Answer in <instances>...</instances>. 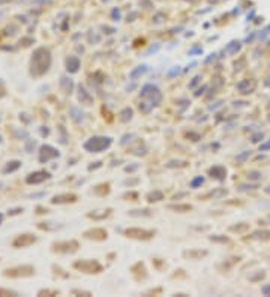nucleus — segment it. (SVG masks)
Returning <instances> with one entry per match:
<instances>
[{"label":"nucleus","mask_w":270,"mask_h":297,"mask_svg":"<svg viewBox=\"0 0 270 297\" xmlns=\"http://www.w3.org/2000/svg\"><path fill=\"white\" fill-rule=\"evenodd\" d=\"M266 192H267V194H270V186L267 188V189H266Z\"/></svg>","instance_id":"c85d7f7f"},{"label":"nucleus","mask_w":270,"mask_h":297,"mask_svg":"<svg viewBox=\"0 0 270 297\" xmlns=\"http://www.w3.org/2000/svg\"><path fill=\"white\" fill-rule=\"evenodd\" d=\"M269 120H270V116H269Z\"/></svg>","instance_id":"2f4dec72"},{"label":"nucleus","mask_w":270,"mask_h":297,"mask_svg":"<svg viewBox=\"0 0 270 297\" xmlns=\"http://www.w3.org/2000/svg\"><path fill=\"white\" fill-rule=\"evenodd\" d=\"M111 144V138L108 137H95L90 138L87 143H84V148L87 152H101Z\"/></svg>","instance_id":"f03ea898"},{"label":"nucleus","mask_w":270,"mask_h":297,"mask_svg":"<svg viewBox=\"0 0 270 297\" xmlns=\"http://www.w3.org/2000/svg\"><path fill=\"white\" fill-rule=\"evenodd\" d=\"M78 248V243L75 240H71V242H59L53 245V251L56 252H72Z\"/></svg>","instance_id":"0eeeda50"},{"label":"nucleus","mask_w":270,"mask_h":297,"mask_svg":"<svg viewBox=\"0 0 270 297\" xmlns=\"http://www.w3.org/2000/svg\"><path fill=\"white\" fill-rule=\"evenodd\" d=\"M77 200V195L74 194H62V195H54L51 198L53 204H62V203H72Z\"/></svg>","instance_id":"9d476101"},{"label":"nucleus","mask_w":270,"mask_h":297,"mask_svg":"<svg viewBox=\"0 0 270 297\" xmlns=\"http://www.w3.org/2000/svg\"><path fill=\"white\" fill-rule=\"evenodd\" d=\"M254 87H255V83L252 80H243L237 84V89L240 93H251L254 90Z\"/></svg>","instance_id":"9b49d317"},{"label":"nucleus","mask_w":270,"mask_h":297,"mask_svg":"<svg viewBox=\"0 0 270 297\" xmlns=\"http://www.w3.org/2000/svg\"><path fill=\"white\" fill-rule=\"evenodd\" d=\"M35 273V267L32 266H17V267H11L6 269L3 275L8 278H24V276H32Z\"/></svg>","instance_id":"20e7f679"},{"label":"nucleus","mask_w":270,"mask_h":297,"mask_svg":"<svg viewBox=\"0 0 270 297\" xmlns=\"http://www.w3.org/2000/svg\"><path fill=\"white\" fill-rule=\"evenodd\" d=\"M59 152H57L54 147L45 144V146H41L39 148V161L41 162H48V161L54 159V158H59Z\"/></svg>","instance_id":"39448f33"},{"label":"nucleus","mask_w":270,"mask_h":297,"mask_svg":"<svg viewBox=\"0 0 270 297\" xmlns=\"http://www.w3.org/2000/svg\"><path fill=\"white\" fill-rule=\"evenodd\" d=\"M80 68V60L78 57H74V56H71V57H68L66 60V69L69 72H77Z\"/></svg>","instance_id":"ddd939ff"},{"label":"nucleus","mask_w":270,"mask_h":297,"mask_svg":"<svg viewBox=\"0 0 270 297\" xmlns=\"http://www.w3.org/2000/svg\"><path fill=\"white\" fill-rule=\"evenodd\" d=\"M20 212H22V209H12V210H9V215H17Z\"/></svg>","instance_id":"bb28decb"},{"label":"nucleus","mask_w":270,"mask_h":297,"mask_svg":"<svg viewBox=\"0 0 270 297\" xmlns=\"http://www.w3.org/2000/svg\"><path fill=\"white\" fill-rule=\"evenodd\" d=\"M261 291H263V294H264V296H270V284H267V285L263 287V288H261Z\"/></svg>","instance_id":"4be33fe9"},{"label":"nucleus","mask_w":270,"mask_h":297,"mask_svg":"<svg viewBox=\"0 0 270 297\" xmlns=\"http://www.w3.org/2000/svg\"><path fill=\"white\" fill-rule=\"evenodd\" d=\"M20 167H21V162H20V161H11V162H8V164H6V167L2 170V173H3V174L14 173L15 170H18Z\"/></svg>","instance_id":"4468645a"},{"label":"nucleus","mask_w":270,"mask_h":297,"mask_svg":"<svg viewBox=\"0 0 270 297\" xmlns=\"http://www.w3.org/2000/svg\"><path fill=\"white\" fill-rule=\"evenodd\" d=\"M0 296H18L15 291L12 290H6V288H0Z\"/></svg>","instance_id":"6ab92c4d"},{"label":"nucleus","mask_w":270,"mask_h":297,"mask_svg":"<svg viewBox=\"0 0 270 297\" xmlns=\"http://www.w3.org/2000/svg\"><path fill=\"white\" fill-rule=\"evenodd\" d=\"M251 156V152H245V153H242L240 156H237V161H245L246 158Z\"/></svg>","instance_id":"5701e85b"},{"label":"nucleus","mask_w":270,"mask_h":297,"mask_svg":"<svg viewBox=\"0 0 270 297\" xmlns=\"http://www.w3.org/2000/svg\"><path fill=\"white\" fill-rule=\"evenodd\" d=\"M210 173L213 174L215 177H218V179H224V176H225V170L224 168H221V167H215V168H212Z\"/></svg>","instance_id":"2eb2a0df"},{"label":"nucleus","mask_w":270,"mask_h":297,"mask_svg":"<svg viewBox=\"0 0 270 297\" xmlns=\"http://www.w3.org/2000/svg\"><path fill=\"white\" fill-rule=\"evenodd\" d=\"M77 269H81L83 272L86 273H98L101 272V266L98 263H93V261H81V263H75Z\"/></svg>","instance_id":"1a4fd4ad"},{"label":"nucleus","mask_w":270,"mask_h":297,"mask_svg":"<svg viewBox=\"0 0 270 297\" xmlns=\"http://www.w3.org/2000/svg\"><path fill=\"white\" fill-rule=\"evenodd\" d=\"M146 71H147V66H140L138 69H135V71H132V72H131V78H132V80H135V78H137L140 74H144Z\"/></svg>","instance_id":"f3484780"},{"label":"nucleus","mask_w":270,"mask_h":297,"mask_svg":"<svg viewBox=\"0 0 270 297\" xmlns=\"http://www.w3.org/2000/svg\"><path fill=\"white\" fill-rule=\"evenodd\" d=\"M51 65V53L48 48L39 47L36 48L32 54V60H30V75L33 77H41L50 69Z\"/></svg>","instance_id":"f257e3e1"},{"label":"nucleus","mask_w":270,"mask_h":297,"mask_svg":"<svg viewBox=\"0 0 270 297\" xmlns=\"http://www.w3.org/2000/svg\"><path fill=\"white\" fill-rule=\"evenodd\" d=\"M2 219H3V215H0V222H2Z\"/></svg>","instance_id":"c756f323"},{"label":"nucleus","mask_w":270,"mask_h":297,"mask_svg":"<svg viewBox=\"0 0 270 297\" xmlns=\"http://www.w3.org/2000/svg\"><path fill=\"white\" fill-rule=\"evenodd\" d=\"M0 141H2V135H0Z\"/></svg>","instance_id":"7c9ffc66"},{"label":"nucleus","mask_w":270,"mask_h":297,"mask_svg":"<svg viewBox=\"0 0 270 297\" xmlns=\"http://www.w3.org/2000/svg\"><path fill=\"white\" fill-rule=\"evenodd\" d=\"M50 173L48 171H36V173H32L26 177V182L29 185H38V183H42L44 180L50 179Z\"/></svg>","instance_id":"6e6552de"},{"label":"nucleus","mask_w":270,"mask_h":297,"mask_svg":"<svg viewBox=\"0 0 270 297\" xmlns=\"http://www.w3.org/2000/svg\"><path fill=\"white\" fill-rule=\"evenodd\" d=\"M170 209H179V210H191V206H170Z\"/></svg>","instance_id":"b1692460"},{"label":"nucleus","mask_w":270,"mask_h":297,"mask_svg":"<svg viewBox=\"0 0 270 297\" xmlns=\"http://www.w3.org/2000/svg\"><path fill=\"white\" fill-rule=\"evenodd\" d=\"M149 200L150 201H159V200H162V194L161 192H153V194L149 195Z\"/></svg>","instance_id":"aec40b11"},{"label":"nucleus","mask_w":270,"mask_h":297,"mask_svg":"<svg viewBox=\"0 0 270 297\" xmlns=\"http://www.w3.org/2000/svg\"><path fill=\"white\" fill-rule=\"evenodd\" d=\"M202 182H204V180H202V177H198V179H195V180L192 182V188H197V186H198V185H201Z\"/></svg>","instance_id":"393cba45"},{"label":"nucleus","mask_w":270,"mask_h":297,"mask_svg":"<svg viewBox=\"0 0 270 297\" xmlns=\"http://www.w3.org/2000/svg\"><path fill=\"white\" fill-rule=\"evenodd\" d=\"M248 177H249V179H252V180H257V179L261 177V174H260L258 171H251L249 174H248Z\"/></svg>","instance_id":"412c9836"},{"label":"nucleus","mask_w":270,"mask_h":297,"mask_svg":"<svg viewBox=\"0 0 270 297\" xmlns=\"http://www.w3.org/2000/svg\"><path fill=\"white\" fill-rule=\"evenodd\" d=\"M141 96L146 98L147 101H149L147 104H150L152 107H153V105H158V104L161 102V99H162V95H161L159 89L155 87V86H152V84H147V86L143 87Z\"/></svg>","instance_id":"7ed1b4c3"},{"label":"nucleus","mask_w":270,"mask_h":297,"mask_svg":"<svg viewBox=\"0 0 270 297\" xmlns=\"http://www.w3.org/2000/svg\"><path fill=\"white\" fill-rule=\"evenodd\" d=\"M126 234L128 236H131V237H138V239H149V237H152L153 236V231H144V230H128L126 231Z\"/></svg>","instance_id":"f8f14e48"},{"label":"nucleus","mask_w":270,"mask_h":297,"mask_svg":"<svg viewBox=\"0 0 270 297\" xmlns=\"http://www.w3.org/2000/svg\"><path fill=\"white\" fill-rule=\"evenodd\" d=\"M35 242H36V237L33 234H22V236H18L12 242V246L14 248H26V246L33 245Z\"/></svg>","instance_id":"423d86ee"},{"label":"nucleus","mask_w":270,"mask_h":297,"mask_svg":"<svg viewBox=\"0 0 270 297\" xmlns=\"http://www.w3.org/2000/svg\"><path fill=\"white\" fill-rule=\"evenodd\" d=\"M260 138H263V134H257V135H254V137H252V141H254V143H258Z\"/></svg>","instance_id":"a878e982"},{"label":"nucleus","mask_w":270,"mask_h":297,"mask_svg":"<svg viewBox=\"0 0 270 297\" xmlns=\"http://www.w3.org/2000/svg\"><path fill=\"white\" fill-rule=\"evenodd\" d=\"M260 148H261V150H269V148H270V141H267L266 144H263Z\"/></svg>","instance_id":"cd10ccee"},{"label":"nucleus","mask_w":270,"mask_h":297,"mask_svg":"<svg viewBox=\"0 0 270 297\" xmlns=\"http://www.w3.org/2000/svg\"><path fill=\"white\" fill-rule=\"evenodd\" d=\"M239 48H240V44H239V42H231L230 45L227 47V51L231 53V54H234V53L239 51Z\"/></svg>","instance_id":"a211bd4d"},{"label":"nucleus","mask_w":270,"mask_h":297,"mask_svg":"<svg viewBox=\"0 0 270 297\" xmlns=\"http://www.w3.org/2000/svg\"><path fill=\"white\" fill-rule=\"evenodd\" d=\"M60 83H62V87H63V89H65L66 92H71V90H72V81L68 80L66 77H62V81H60Z\"/></svg>","instance_id":"dca6fc26"}]
</instances>
